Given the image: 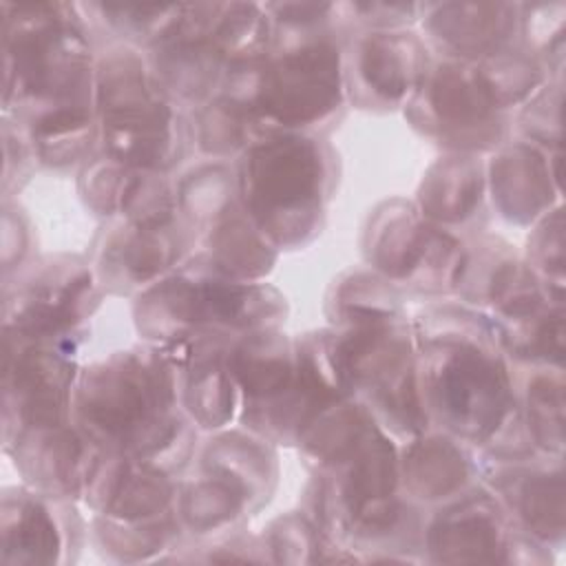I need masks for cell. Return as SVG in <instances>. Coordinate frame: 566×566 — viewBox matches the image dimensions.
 Segmentation results:
<instances>
[{"instance_id":"obj_1","label":"cell","mask_w":566,"mask_h":566,"mask_svg":"<svg viewBox=\"0 0 566 566\" xmlns=\"http://www.w3.org/2000/svg\"><path fill=\"white\" fill-rule=\"evenodd\" d=\"M239 186L259 228L281 243H294L318 219L325 166L310 139L272 137L245 155Z\"/></svg>"},{"instance_id":"obj_2","label":"cell","mask_w":566,"mask_h":566,"mask_svg":"<svg viewBox=\"0 0 566 566\" xmlns=\"http://www.w3.org/2000/svg\"><path fill=\"white\" fill-rule=\"evenodd\" d=\"M170 398V378L161 363L122 356L86 376L80 409L99 436L142 458L175 438V420L166 418Z\"/></svg>"},{"instance_id":"obj_3","label":"cell","mask_w":566,"mask_h":566,"mask_svg":"<svg viewBox=\"0 0 566 566\" xmlns=\"http://www.w3.org/2000/svg\"><path fill=\"white\" fill-rule=\"evenodd\" d=\"M234 73L252 88L232 102L274 124H312L340 104V60L329 42L305 44L272 62H243Z\"/></svg>"},{"instance_id":"obj_4","label":"cell","mask_w":566,"mask_h":566,"mask_svg":"<svg viewBox=\"0 0 566 566\" xmlns=\"http://www.w3.org/2000/svg\"><path fill=\"white\" fill-rule=\"evenodd\" d=\"M57 7H15V18H4L7 95L53 97L57 106H71L84 80L86 51L80 33L53 18ZM4 95V97H7Z\"/></svg>"},{"instance_id":"obj_5","label":"cell","mask_w":566,"mask_h":566,"mask_svg":"<svg viewBox=\"0 0 566 566\" xmlns=\"http://www.w3.org/2000/svg\"><path fill=\"white\" fill-rule=\"evenodd\" d=\"M424 378L433 409L467 438H489L509 416L504 367L473 340H436Z\"/></svg>"},{"instance_id":"obj_6","label":"cell","mask_w":566,"mask_h":566,"mask_svg":"<svg viewBox=\"0 0 566 566\" xmlns=\"http://www.w3.org/2000/svg\"><path fill=\"white\" fill-rule=\"evenodd\" d=\"M104 139L115 159L155 168L175 155L172 111L133 57H115L99 73Z\"/></svg>"},{"instance_id":"obj_7","label":"cell","mask_w":566,"mask_h":566,"mask_svg":"<svg viewBox=\"0 0 566 566\" xmlns=\"http://www.w3.org/2000/svg\"><path fill=\"white\" fill-rule=\"evenodd\" d=\"M71 365L44 347H7L4 396L7 411L15 409L27 429L57 427L66 407Z\"/></svg>"},{"instance_id":"obj_8","label":"cell","mask_w":566,"mask_h":566,"mask_svg":"<svg viewBox=\"0 0 566 566\" xmlns=\"http://www.w3.org/2000/svg\"><path fill=\"white\" fill-rule=\"evenodd\" d=\"M420 88H427V104L444 137L455 142L493 137L486 130L497 104L480 69L447 64L429 77V86L420 84Z\"/></svg>"},{"instance_id":"obj_9","label":"cell","mask_w":566,"mask_h":566,"mask_svg":"<svg viewBox=\"0 0 566 566\" xmlns=\"http://www.w3.org/2000/svg\"><path fill=\"white\" fill-rule=\"evenodd\" d=\"M486 506V500H469L438 520L431 528V542L440 559L451 562H482L502 559L497 551L504 548V533L500 515Z\"/></svg>"},{"instance_id":"obj_10","label":"cell","mask_w":566,"mask_h":566,"mask_svg":"<svg viewBox=\"0 0 566 566\" xmlns=\"http://www.w3.org/2000/svg\"><path fill=\"white\" fill-rule=\"evenodd\" d=\"M358 69L365 86L385 102H398L424 80L420 44L402 33L371 35L360 46Z\"/></svg>"},{"instance_id":"obj_11","label":"cell","mask_w":566,"mask_h":566,"mask_svg":"<svg viewBox=\"0 0 566 566\" xmlns=\"http://www.w3.org/2000/svg\"><path fill=\"white\" fill-rule=\"evenodd\" d=\"M2 557L7 562H53L60 537L51 513L35 500H4Z\"/></svg>"},{"instance_id":"obj_12","label":"cell","mask_w":566,"mask_h":566,"mask_svg":"<svg viewBox=\"0 0 566 566\" xmlns=\"http://www.w3.org/2000/svg\"><path fill=\"white\" fill-rule=\"evenodd\" d=\"M88 124L91 119L82 104L44 111L33 124V142L40 157L51 164L75 159L88 142Z\"/></svg>"},{"instance_id":"obj_13","label":"cell","mask_w":566,"mask_h":566,"mask_svg":"<svg viewBox=\"0 0 566 566\" xmlns=\"http://www.w3.org/2000/svg\"><path fill=\"white\" fill-rule=\"evenodd\" d=\"M520 515L535 533L562 531V480L559 475H535L520 489Z\"/></svg>"},{"instance_id":"obj_14","label":"cell","mask_w":566,"mask_h":566,"mask_svg":"<svg viewBox=\"0 0 566 566\" xmlns=\"http://www.w3.org/2000/svg\"><path fill=\"white\" fill-rule=\"evenodd\" d=\"M199 374L195 376V382L190 385L192 389V411H197V418L201 422L208 424H217L219 420H223L226 413V398L230 396V380L223 374V367L212 360V363H203L199 369Z\"/></svg>"},{"instance_id":"obj_15","label":"cell","mask_w":566,"mask_h":566,"mask_svg":"<svg viewBox=\"0 0 566 566\" xmlns=\"http://www.w3.org/2000/svg\"><path fill=\"white\" fill-rule=\"evenodd\" d=\"M517 270L513 268V265H509V268H504L500 274H497V281H500V287L502 290H506V292H513V285L517 283ZM537 290L535 292H526V294H522L520 290H517V294H515V314H522V312H533L535 307H537Z\"/></svg>"}]
</instances>
